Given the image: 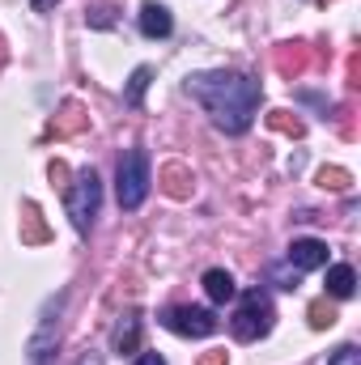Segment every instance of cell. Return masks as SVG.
Returning <instances> with one entry per match:
<instances>
[{
    "label": "cell",
    "mask_w": 361,
    "mask_h": 365,
    "mask_svg": "<svg viewBox=\"0 0 361 365\" xmlns=\"http://www.w3.org/2000/svg\"><path fill=\"white\" fill-rule=\"evenodd\" d=\"M272 128H280V132H293V136L302 132V123H298V119H285V110H280V115H272Z\"/></svg>",
    "instance_id": "cell-16"
},
{
    "label": "cell",
    "mask_w": 361,
    "mask_h": 365,
    "mask_svg": "<svg viewBox=\"0 0 361 365\" xmlns=\"http://www.w3.org/2000/svg\"><path fill=\"white\" fill-rule=\"evenodd\" d=\"M98 204H102V182H98L93 170H81L77 182L68 187V217H73L77 234H90L93 217H98Z\"/></svg>",
    "instance_id": "cell-4"
},
{
    "label": "cell",
    "mask_w": 361,
    "mask_h": 365,
    "mask_svg": "<svg viewBox=\"0 0 361 365\" xmlns=\"http://www.w3.org/2000/svg\"><path fill=\"white\" fill-rule=\"evenodd\" d=\"M327 365H361V353H357V344H340L332 357H327Z\"/></svg>",
    "instance_id": "cell-14"
},
{
    "label": "cell",
    "mask_w": 361,
    "mask_h": 365,
    "mask_svg": "<svg viewBox=\"0 0 361 365\" xmlns=\"http://www.w3.org/2000/svg\"><path fill=\"white\" fill-rule=\"evenodd\" d=\"M187 93L213 115V123L230 136H243L251 123H255V110H260V81L243 77V73H191L187 77Z\"/></svg>",
    "instance_id": "cell-1"
},
{
    "label": "cell",
    "mask_w": 361,
    "mask_h": 365,
    "mask_svg": "<svg viewBox=\"0 0 361 365\" xmlns=\"http://www.w3.org/2000/svg\"><path fill=\"white\" fill-rule=\"evenodd\" d=\"M132 365H166V361H162L158 353H136V361H132Z\"/></svg>",
    "instance_id": "cell-17"
},
{
    "label": "cell",
    "mask_w": 361,
    "mask_h": 365,
    "mask_svg": "<svg viewBox=\"0 0 361 365\" xmlns=\"http://www.w3.org/2000/svg\"><path fill=\"white\" fill-rule=\"evenodd\" d=\"M93 26H111V9H93Z\"/></svg>",
    "instance_id": "cell-18"
},
{
    "label": "cell",
    "mask_w": 361,
    "mask_h": 365,
    "mask_svg": "<svg viewBox=\"0 0 361 365\" xmlns=\"http://www.w3.org/2000/svg\"><path fill=\"white\" fill-rule=\"evenodd\" d=\"M204 293H208V302L225 306V302L238 297V284H234V276L225 272V268H208V272H204Z\"/></svg>",
    "instance_id": "cell-9"
},
{
    "label": "cell",
    "mask_w": 361,
    "mask_h": 365,
    "mask_svg": "<svg viewBox=\"0 0 361 365\" xmlns=\"http://www.w3.org/2000/svg\"><path fill=\"white\" fill-rule=\"evenodd\" d=\"M171 30H175L171 9H166V4H158V0H149V4L141 9V34H145V38H166Z\"/></svg>",
    "instance_id": "cell-7"
},
{
    "label": "cell",
    "mask_w": 361,
    "mask_h": 365,
    "mask_svg": "<svg viewBox=\"0 0 361 365\" xmlns=\"http://www.w3.org/2000/svg\"><path fill=\"white\" fill-rule=\"evenodd\" d=\"M149 153L145 149H128L119 158V175H115V195H119V208L136 212L149 195Z\"/></svg>",
    "instance_id": "cell-2"
},
{
    "label": "cell",
    "mask_w": 361,
    "mask_h": 365,
    "mask_svg": "<svg viewBox=\"0 0 361 365\" xmlns=\"http://www.w3.org/2000/svg\"><path fill=\"white\" fill-rule=\"evenodd\" d=\"M162 327L175 331V336H195V340H204V336L217 331V314L204 310V306H171V310H162Z\"/></svg>",
    "instance_id": "cell-5"
},
{
    "label": "cell",
    "mask_w": 361,
    "mask_h": 365,
    "mask_svg": "<svg viewBox=\"0 0 361 365\" xmlns=\"http://www.w3.org/2000/svg\"><path fill=\"white\" fill-rule=\"evenodd\" d=\"M200 365H225V353H208Z\"/></svg>",
    "instance_id": "cell-19"
},
{
    "label": "cell",
    "mask_w": 361,
    "mask_h": 365,
    "mask_svg": "<svg viewBox=\"0 0 361 365\" xmlns=\"http://www.w3.org/2000/svg\"><path fill=\"white\" fill-rule=\"evenodd\" d=\"M56 340H60V327L51 331V306H47V314H43V323H39V331H34V340H30V365H47Z\"/></svg>",
    "instance_id": "cell-8"
},
{
    "label": "cell",
    "mask_w": 361,
    "mask_h": 365,
    "mask_svg": "<svg viewBox=\"0 0 361 365\" xmlns=\"http://www.w3.org/2000/svg\"><path fill=\"white\" fill-rule=\"evenodd\" d=\"M149 81H153V68L149 64H141L132 77H128V90H123V102L128 106H141V98H145V90H149Z\"/></svg>",
    "instance_id": "cell-12"
},
{
    "label": "cell",
    "mask_w": 361,
    "mask_h": 365,
    "mask_svg": "<svg viewBox=\"0 0 361 365\" xmlns=\"http://www.w3.org/2000/svg\"><path fill=\"white\" fill-rule=\"evenodd\" d=\"M77 365H102V357H98V353H86V357H81Z\"/></svg>",
    "instance_id": "cell-20"
},
{
    "label": "cell",
    "mask_w": 361,
    "mask_h": 365,
    "mask_svg": "<svg viewBox=\"0 0 361 365\" xmlns=\"http://www.w3.org/2000/svg\"><path fill=\"white\" fill-rule=\"evenodd\" d=\"M51 4H56V0H34V9H39V13H43V9H51Z\"/></svg>",
    "instance_id": "cell-21"
},
{
    "label": "cell",
    "mask_w": 361,
    "mask_h": 365,
    "mask_svg": "<svg viewBox=\"0 0 361 365\" xmlns=\"http://www.w3.org/2000/svg\"><path fill=\"white\" fill-rule=\"evenodd\" d=\"M327 293L332 297H353L357 293V272L349 264H332L327 268Z\"/></svg>",
    "instance_id": "cell-11"
},
{
    "label": "cell",
    "mask_w": 361,
    "mask_h": 365,
    "mask_svg": "<svg viewBox=\"0 0 361 365\" xmlns=\"http://www.w3.org/2000/svg\"><path fill=\"white\" fill-rule=\"evenodd\" d=\"M332 323H336V310H332L327 302H315V306H310V327L323 331V327H332Z\"/></svg>",
    "instance_id": "cell-13"
},
{
    "label": "cell",
    "mask_w": 361,
    "mask_h": 365,
    "mask_svg": "<svg viewBox=\"0 0 361 365\" xmlns=\"http://www.w3.org/2000/svg\"><path fill=\"white\" fill-rule=\"evenodd\" d=\"M230 331H234L238 340H260V336L272 331V302H268L264 289H247V293L238 297V310H234V319H230Z\"/></svg>",
    "instance_id": "cell-3"
},
{
    "label": "cell",
    "mask_w": 361,
    "mask_h": 365,
    "mask_svg": "<svg viewBox=\"0 0 361 365\" xmlns=\"http://www.w3.org/2000/svg\"><path fill=\"white\" fill-rule=\"evenodd\" d=\"M289 264H293L298 272L327 268V242H323V238H293V247H289Z\"/></svg>",
    "instance_id": "cell-6"
},
{
    "label": "cell",
    "mask_w": 361,
    "mask_h": 365,
    "mask_svg": "<svg viewBox=\"0 0 361 365\" xmlns=\"http://www.w3.org/2000/svg\"><path fill=\"white\" fill-rule=\"evenodd\" d=\"M111 340H115V353H141V314H123Z\"/></svg>",
    "instance_id": "cell-10"
},
{
    "label": "cell",
    "mask_w": 361,
    "mask_h": 365,
    "mask_svg": "<svg viewBox=\"0 0 361 365\" xmlns=\"http://www.w3.org/2000/svg\"><path fill=\"white\" fill-rule=\"evenodd\" d=\"M319 182H323V187H332V191H345V187H349V175H345V170H323Z\"/></svg>",
    "instance_id": "cell-15"
}]
</instances>
